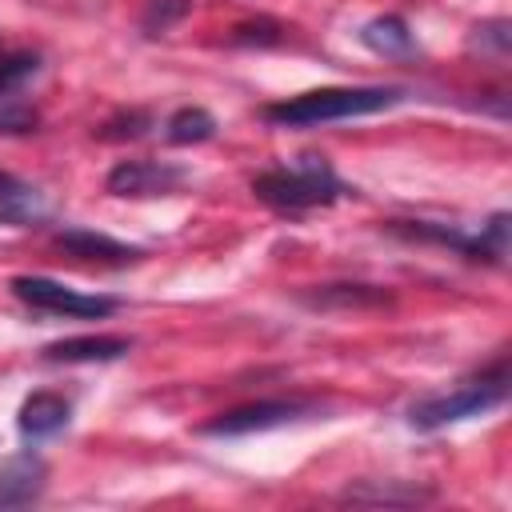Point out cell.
Masks as SVG:
<instances>
[{
	"label": "cell",
	"instance_id": "9a60e30c",
	"mask_svg": "<svg viewBox=\"0 0 512 512\" xmlns=\"http://www.w3.org/2000/svg\"><path fill=\"white\" fill-rule=\"evenodd\" d=\"M388 296L380 292V288H368V284H332V288H324L320 296H312V304L316 308H332V304H384Z\"/></svg>",
	"mask_w": 512,
	"mask_h": 512
},
{
	"label": "cell",
	"instance_id": "3957f363",
	"mask_svg": "<svg viewBox=\"0 0 512 512\" xmlns=\"http://www.w3.org/2000/svg\"><path fill=\"white\" fill-rule=\"evenodd\" d=\"M504 396H508V372H504V364H496L492 372H484L480 380L460 384L456 392L428 396V400L412 404L408 420H412V428L432 432V428L456 424V420H464V416H484V412H492L496 404H504Z\"/></svg>",
	"mask_w": 512,
	"mask_h": 512
},
{
	"label": "cell",
	"instance_id": "5bb4252c",
	"mask_svg": "<svg viewBox=\"0 0 512 512\" xmlns=\"http://www.w3.org/2000/svg\"><path fill=\"white\" fill-rule=\"evenodd\" d=\"M40 60L32 52H12V56H0V100L16 96L32 76H36Z\"/></svg>",
	"mask_w": 512,
	"mask_h": 512
},
{
	"label": "cell",
	"instance_id": "6da1fadb",
	"mask_svg": "<svg viewBox=\"0 0 512 512\" xmlns=\"http://www.w3.org/2000/svg\"><path fill=\"white\" fill-rule=\"evenodd\" d=\"M400 96H404L400 88H316V92H300L280 104H268L264 116L280 128H316V124H336V120L392 108Z\"/></svg>",
	"mask_w": 512,
	"mask_h": 512
},
{
	"label": "cell",
	"instance_id": "5b68a950",
	"mask_svg": "<svg viewBox=\"0 0 512 512\" xmlns=\"http://www.w3.org/2000/svg\"><path fill=\"white\" fill-rule=\"evenodd\" d=\"M312 404L304 400H260V404H244L232 412H220L216 420L200 424L204 436H252V432H268V428H284L300 416H308Z\"/></svg>",
	"mask_w": 512,
	"mask_h": 512
},
{
	"label": "cell",
	"instance_id": "8992f818",
	"mask_svg": "<svg viewBox=\"0 0 512 512\" xmlns=\"http://www.w3.org/2000/svg\"><path fill=\"white\" fill-rule=\"evenodd\" d=\"M180 184H184V172L176 164H160V160H124L108 172L112 196H168Z\"/></svg>",
	"mask_w": 512,
	"mask_h": 512
},
{
	"label": "cell",
	"instance_id": "30bf717a",
	"mask_svg": "<svg viewBox=\"0 0 512 512\" xmlns=\"http://www.w3.org/2000/svg\"><path fill=\"white\" fill-rule=\"evenodd\" d=\"M128 348H132V340H124V336H72V340L48 344L44 356L64 360V364H92V360H120Z\"/></svg>",
	"mask_w": 512,
	"mask_h": 512
},
{
	"label": "cell",
	"instance_id": "8fae6325",
	"mask_svg": "<svg viewBox=\"0 0 512 512\" xmlns=\"http://www.w3.org/2000/svg\"><path fill=\"white\" fill-rule=\"evenodd\" d=\"M60 248L72 252V256H80V260H104V264H128V260L140 256L136 248H128V244H120V240H112L104 232H88V228L60 232Z\"/></svg>",
	"mask_w": 512,
	"mask_h": 512
},
{
	"label": "cell",
	"instance_id": "ba28073f",
	"mask_svg": "<svg viewBox=\"0 0 512 512\" xmlns=\"http://www.w3.org/2000/svg\"><path fill=\"white\" fill-rule=\"evenodd\" d=\"M44 216H48L44 196H40L28 180H20V176H12V172H0V224L32 228V224H40Z\"/></svg>",
	"mask_w": 512,
	"mask_h": 512
},
{
	"label": "cell",
	"instance_id": "7c38bea8",
	"mask_svg": "<svg viewBox=\"0 0 512 512\" xmlns=\"http://www.w3.org/2000/svg\"><path fill=\"white\" fill-rule=\"evenodd\" d=\"M364 44L380 56H404L412 48V32L400 16H380V20L364 24Z\"/></svg>",
	"mask_w": 512,
	"mask_h": 512
},
{
	"label": "cell",
	"instance_id": "4fadbf2b",
	"mask_svg": "<svg viewBox=\"0 0 512 512\" xmlns=\"http://www.w3.org/2000/svg\"><path fill=\"white\" fill-rule=\"evenodd\" d=\"M216 132V120L204 108H180L168 116V140L172 144H200Z\"/></svg>",
	"mask_w": 512,
	"mask_h": 512
},
{
	"label": "cell",
	"instance_id": "52a82bcc",
	"mask_svg": "<svg viewBox=\"0 0 512 512\" xmlns=\"http://www.w3.org/2000/svg\"><path fill=\"white\" fill-rule=\"evenodd\" d=\"M44 476H48V468H44V460L32 456V452L8 460V464L0 468V508L32 504V500L44 492Z\"/></svg>",
	"mask_w": 512,
	"mask_h": 512
},
{
	"label": "cell",
	"instance_id": "277c9868",
	"mask_svg": "<svg viewBox=\"0 0 512 512\" xmlns=\"http://www.w3.org/2000/svg\"><path fill=\"white\" fill-rule=\"evenodd\" d=\"M12 292L28 308L56 312V316H108V312H116L112 296H88V292H76V288L60 284V280H48V276H16Z\"/></svg>",
	"mask_w": 512,
	"mask_h": 512
},
{
	"label": "cell",
	"instance_id": "7a4b0ae2",
	"mask_svg": "<svg viewBox=\"0 0 512 512\" xmlns=\"http://www.w3.org/2000/svg\"><path fill=\"white\" fill-rule=\"evenodd\" d=\"M252 192H256L264 204L280 208V212H308V208L332 204V200L344 192V184L336 180V172H332L324 160L304 156V160H296V164H288V168L260 172V176L252 180Z\"/></svg>",
	"mask_w": 512,
	"mask_h": 512
},
{
	"label": "cell",
	"instance_id": "9c48e42d",
	"mask_svg": "<svg viewBox=\"0 0 512 512\" xmlns=\"http://www.w3.org/2000/svg\"><path fill=\"white\" fill-rule=\"evenodd\" d=\"M68 424V400L56 392H32L20 408V432L24 440H48Z\"/></svg>",
	"mask_w": 512,
	"mask_h": 512
},
{
	"label": "cell",
	"instance_id": "2e32d148",
	"mask_svg": "<svg viewBox=\"0 0 512 512\" xmlns=\"http://www.w3.org/2000/svg\"><path fill=\"white\" fill-rule=\"evenodd\" d=\"M180 16H188V0H148L140 24H144L148 36H160V32H168Z\"/></svg>",
	"mask_w": 512,
	"mask_h": 512
},
{
	"label": "cell",
	"instance_id": "e0dca14e",
	"mask_svg": "<svg viewBox=\"0 0 512 512\" xmlns=\"http://www.w3.org/2000/svg\"><path fill=\"white\" fill-rule=\"evenodd\" d=\"M36 128V112L24 104H12V96L0 104V132H32Z\"/></svg>",
	"mask_w": 512,
	"mask_h": 512
}]
</instances>
